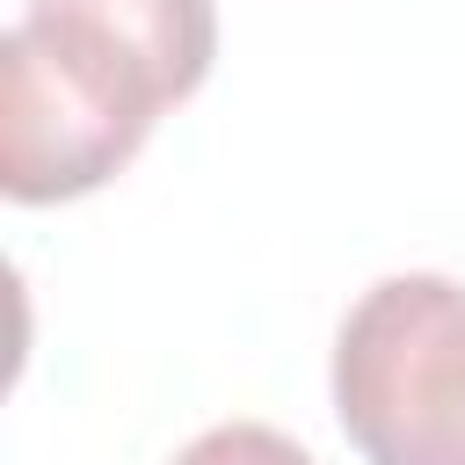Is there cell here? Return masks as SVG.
<instances>
[{"label": "cell", "instance_id": "cell-1", "mask_svg": "<svg viewBox=\"0 0 465 465\" xmlns=\"http://www.w3.org/2000/svg\"><path fill=\"white\" fill-rule=\"evenodd\" d=\"M334 414L363 465H465V283H371L334 334Z\"/></svg>", "mask_w": 465, "mask_h": 465}, {"label": "cell", "instance_id": "cell-2", "mask_svg": "<svg viewBox=\"0 0 465 465\" xmlns=\"http://www.w3.org/2000/svg\"><path fill=\"white\" fill-rule=\"evenodd\" d=\"M160 94L65 22L22 15L0 36V189L65 203L102 189L153 131Z\"/></svg>", "mask_w": 465, "mask_h": 465}, {"label": "cell", "instance_id": "cell-3", "mask_svg": "<svg viewBox=\"0 0 465 465\" xmlns=\"http://www.w3.org/2000/svg\"><path fill=\"white\" fill-rule=\"evenodd\" d=\"M29 15L80 29L87 44H102L109 58H124L160 109L189 102L218 58V15L211 0H29Z\"/></svg>", "mask_w": 465, "mask_h": 465}, {"label": "cell", "instance_id": "cell-4", "mask_svg": "<svg viewBox=\"0 0 465 465\" xmlns=\"http://www.w3.org/2000/svg\"><path fill=\"white\" fill-rule=\"evenodd\" d=\"M174 465H312V450L269 421H218L189 450H174Z\"/></svg>", "mask_w": 465, "mask_h": 465}]
</instances>
